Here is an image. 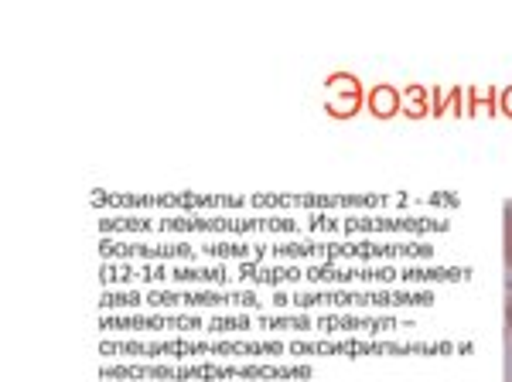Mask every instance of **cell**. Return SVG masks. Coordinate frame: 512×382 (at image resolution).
<instances>
[{
  "instance_id": "4dcf8cb0",
  "label": "cell",
  "mask_w": 512,
  "mask_h": 382,
  "mask_svg": "<svg viewBox=\"0 0 512 382\" xmlns=\"http://www.w3.org/2000/svg\"><path fill=\"white\" fill-rule=\"evenodd\" d=\"M506 328H509V335H512V294H509V301H506Z\"/></svg>"
},
{
  "instance_id": "ba28073f",
  "label": "cell",
  "mask_w": 512,
  "mask_h": 382,
  "mask_svg": "<svg viewBox=\"0 0 512 382\" xmlns=\"http://www.w3.org/2000/svg\"><path fill=\"white\" fill-rule=\"evenodd\" d=\"M390 202V195H250L256 209H379Z\"/></svg>"
},
{
  "instance_id": "44dd1931",
  "label": "cell",
  "mask_w": 512,
  "mask_h": 382,
  "mask_svg": "<svg viewBox=\"0 0 512 382\" xmlns=\"http://www.w3.org/2000/svg\"><path fill=\"white\" fill-rule=\"evenodd\" d=\"M403 113L410 116V120H424L427 113H431V89L424 86H410L403 89Z\"/></svg>"
},
{
  "instance_id": "ffe728a7",
  "label": "cell",
  "mask_w": 512,
  "mask_h": 382,
  "mask_svg": "<svg viewBox=\"0 0 512 382\" xmlns=\"http://www.w3.org/2000/svg\"><path fill=\"white\" fill-rule=\"evenodd\" d=\"M270 246H250V243H205L202 253L209 260H263Z\"/></svg>"
},
{
  "instance_id": "9c48e42d",
  "label": "cell",
  "mask_w": 512,
  "mask_h": 382,
  "mask_svg": "<svg viewBox=\"0 0 512 382\" xmlns=\"http://www.w3.org/2000/svg\"><path fill=\"white\" fill-rule=\"evenodd\" d=\"M198 249L188 243H113V239H99V256L106 263L117 260H195Z\"/></svg>"
},
{
  "instance_id": "5b68a950",
  "label": "cell",
  "mask_w": 512,
  "mask_h": 382,
  "mask_svg": "<svg viewBox=\"0 0 512 382\" xmlns=\"http://www.w3.org/2000/svg\"><path fill=\"white\" fill-rule=\"evenodd\" d=\"M154 232H219V236H243V232H297L291 215H256V219H229V215H168L154 219Z\"/></svg>"
},
{
  "instance_id": "52a82bcc",
  "label": "cell",
  "mask_w": 512,
  "mask_h": 382,
  "mask_svg": "<svg viewBox=\"0 0 512 382\" xmlns=\"http://www.w3.org/2000/svg\"><path fill=\"white\" fill-rule=\"evenodd\" d=\"M393 256H407V260H431L434 246L431 243H321V260L338 263V260H393Z\"/></svg>"
},
{
  "instance_id": "603a6c76",
  "label": "cell",
  "mask_w": 512,
  "mask_h": 382,
  "mask_svg": "<svg viewBox=\"0 0 512 382\" xmlns=\"http://www.w3.org/2000/svg\"><path fill=\"white\" fill-rule=\"evenodd\" d=\"M274 260H308V256H321V243H277L270 246Z\"/></svg>"
},
{
  "instance_id": "6da1fadb",
  "label": "cell",
  "mask_w": 512,
  "mask_h": 382,
  "mask_svg": "<svg viewBox=\"0 0 512 382\" xmlns=\"http://www.w3.org/2000/svg\"><path fill=\"white\" fill-rule=\"evenodd\" d=\"M311 365H216V362H198V365H103L99 379H154V382H284V379H311Z\"/></svg>"
},
{
  "instance_id": "30bf717a",
  "label": "cell",
  "mask_w": 512,
  "mask_h": 382,
  "mask_svg": "<svg viewBox=\"0 0 512 382\" xmlns=\"http://www.w3.org/2000/svg\"><path fill=\"white\" fill-rule=\"evenodd\" d=\"M205 328V321L198 314H106L99 318V331H198Z\"/></svg>"
},
{
  "instance_id": "ac0fdd59",
  "label": "cell",
  "mask_w": 512,
  "mask_h": 382,
  "mask_svg": "<svg viewBox=\"0 0 512 382\" xmlns=\"http://www.w3.org/2000/svg\"><path fill=\"white\" fill-rule=\"evenodd\" d=\"M366 106H369V113L376 116V120H393L396 113L403 110V96H400V89L396 86H373L366 93Z\"/></svg>"
},
{
  "instance_id": "f1b7e54d",
  "label": "cell",
  "mask_w": 512,
  "mask_h": 382,
  "mask_svg": "<svg viewBox=\"0 0 512 382\" xmlns=\"http://www.w3.org/2000/svg\"><path fill=\"white\" fill-rule=\"evenodd\" d=\"M311 232H335L342 229V219H332V215H315V219L308 222Z\"/></svg>"
},
{
  "instance_id": "9a60e30c",
  "label": "cell",
  "mask_w": 512,
  "mask_h": 382,
  "mask_svg": "<svg viewBox=\"0 0 512 382\" xmlns=\"http://www.w3.org/2000/svg\"><path fill=\"white\" fill-rule=\"evenodd\" d=\"M407 321L400 318H366V314H318L315 318V328L318 331H366V335H376V331H396L403 328Z\"/></svg>"
},
{
  "instance_id": "2e32d148",
  "label": "cell",
  "mask_w": 512,
  "mask_h": 382,
  "mask_svg": "<svg viewBox=\"0 0 512 382\" xmlns=\"http://www.w3.org/2000/svg\"><path fill=\"white\" fill-rule=\"evenodd\" d=\"M472 277V267H407L400 270L403 284H458Z\"/></svg>"
},
{
  "instance_id": "8992f818",
  "label": "cell",
  "mask_w": 512,
  "mask_h": 382,
  "mask_svg": "<svg viewBox=\"0 0 512 382\" xmlns=\"http://www.w3.org/2000/svg\"><path fill=\"white\" fill-rule=\"evenodd\" d=\"M93 205H113V209H243L250 198L243 195H117V191H96Z\"/></svg>"
},
{
  "instance_id": "cb8c5ba5",
  "label": "cell",
  "mask_w": 512,
  "mask_h": 382,
  "mask_svg": "<svg viewBox=\"0 0 512 382\" xmlns=\"http://www.w3.org/2000/svg\"><path fill=\"white\" fill-rule=\"evenodd\" d=\"M147 297L140 294V290H103V297H99V307L103 311H120V307H137V304H144Z\"/></svg>"
},
{
  "instance_id": "484cf974",
  "label": "cell",
  "mask_w": 512,
  "mask_h": 382,
  "mask_svg": "<svg viewBox=\"0 0 512 382\" xmlns=\"http://www.w3.org/2000/svg\"><path fill=\"white\" fill-rule=\"evenodd\" d=\"M502 260L512 270V202L502 205Z\"/></svg>"
},
{
  "instance_id": "8fae6325",
  "label": "cell",
  "mask_w": 512,
  "mask_h": 382,
  "mask_svg": "<svg viewBox=\"0 0 512 382\" xmlns=\"http://www.w3.org/2000/svg\"><path fill=\"white\" fill-rule=\"evenodd\" d=\"M345 232H355V236H366V232H414V236H424V232H448L451 222L444 219H390V215H349L342 219Z\"/></svg>"
},
{
  "instance_id": "83f0119b",
  "label": "cell",
  "mask_w": 512,
  "mask_h": 382,
  "mask_svg": "<svg viewBox=\"0 0 512 382\" xmlns=\"http://www.w3.org/2000/svg\"><path fill=\"white\" fill-rule=\"evenodd\" d=\"M458 103L461 106V89H451V93H431V113L434 116H444L448 113V106Z\"/></svg>"
},
{
  "instance_id": "d4e9b609",
  "label": "cell",
  "mask_w": 512,
  "mask_h": 382,
  "mask_svg": "<svg viewBox=\"0 0 512 382\" xmlns=\"http://www.w3.org/2000/svg\"><path fill=\"white\" fill-rule=\"evenodd\" d=\"M205 328H209V331H246V328H253V318H250V314H233V318H209V321H205Z\"/></svg>"
},
{
  "instance_id": "7c38bea8",
  "label": "cell",
  "mask_w": 512,
  "mask_h": 382,
  "mask_svg": "<svg viewBox=\"0 0 512 382\" xmlns=\"http://www.w3.org/2000/svg\"><path fill=\"white\" fill-rule=\"evenodd\" d=\"M144 304H192V307H219V304H246V307H263L260 297L253 290H236V294H222V290H151Z\"/></svg>"
},
{
  "instance_id": "4fadbf2b",
  "label": "cell",
  "mask_w": 512,
  "mask_h": 382,
  "mask_svg": "<svg viewBox=\"0 0 512 382\" xmlns=\"http://www.w3.org/2000/svg\"><path fill=\"white\" fill-rule=\"evenodd\" d=\"M366 106V93H362L359 79L349 76V72H332L325 79V110L335 120H349Z\"/></svg>"
},
{
  "instance_id": "7a4b0ae2",
  "label": "cell",
  "mask_w": 512,
  "mask_h": 382,
  "mask_svg": "<svg viewBox=\"0 0 512 382\" xmlns=\"http://www.w3.org/2000/svg\"><path fill=\"white\" fill-rule=\"evenodd\" d=\"M280 342H103L99 355H147V359H195V355H216V359H250V355H284Z\"/></svg>"
},
{
  "instance_id": "f546056e",
  "label": "cell",
  "mask_w": 512,
  "mask_h": 382,
  "mask_svg": "<svg viewBox=\"0 0 512 382\" xmlns=\"http://www.w3.org/2000/svg\"><path fill=\"white\" fill-rule=\"evenodd\" d=\"M499 113H502V116H509V120H512V86H506V89L499 93Z\"/></svg>"
},
{
  "instance_id": "d6986e66",
  "label": "cell",
  "mask_w": 512,
  "mask_h": 382,
  "mask_svg": "<svg viewBox=\"0 0 512 382\" xmlns=\"http://www.w3.org/2000/svg\"><path fill=\"white\" fill-rule=\"evenodd\" d=\"M171 284H229V270L222 267H168Z\"/></svg>"
},
{
  "instance_id": "277c9868",
  "label": "cell",
  "mask_w": 512,
  "mask_h": 382,
  "mask_svg": "<svg viewBox=\"0 0 512 382\" xmlns=\"http://www.w3.org/2000/svg\"><path fill=\"white\" fill-rule=\"evenodd\" d=\"M291 355H458V352H472V345H458V342H291L287 345Z\"/></svg>"
},
{
  "instance_id": "5bb4252c",
  "label": "cell",
  "mask_w": 512,
  "mask_h": 382,
  "mask_svg": "<svg viewBox=\"0 0 512 382\" xmlns=\"http://www.w3.org/2000/svg\"><path fill=\"white\" fill-rule=\"evenodd\" d=\"M304 280H311V284H355V280L393 284V280H400V270H393V267H335V263H318V267H304Z\"/></svg>"
},
{
  "instance_id": "3957f363",
  "label": "cell",
  "mask_w": 512,
  "mask_h": 382,
  "mask_svg": "<svg viewBox=\"0 0 512 382\" xmlns=\"http://www.w3.org/2000/svg\"><path fill=\"white\" fill-rule=\"evenodd\" d=\"M277 307H431L434 294L431 290H315V294H274Z\"/></svg>"
},
{
  "instance_id": "4316f807",
  "label": "cell",
  "mask_w": 512,
  "mask_h": 382,
  "mask_svg": "<svg viewBox=\"0 0 512 382\" xmlns=\"http://www.w3.org/2000/svg\"><path fill=\"white\" fill-rule=\"evenodd\" d=\"M495 93L489 86H475L472 89V103H468V113H492Z\"/></svg>"
},
{
  "instance_id": "e0dca14e",
  "label": "cell",
  "mask_w": 512,
  "mask_h": 382,
  "mask_svg": "<svg viewBox=\"0 0 512 382\" xmlns=\"http://www.w3.org/2000/svg\"><path fill=\"white\" fill-rule=\"evenodd\" d=\"M239 277L250 280V284L277 287V284H297V280H304V270L301 267H256V263H239Z\"/></svg>"
},
{
  "instance_id": "7402d4cb",
  "label": "cell",
  "mask_w": 512,
  "mask_h": 382,
  "mask_svg": "<svg viewBox=\"0 0 512 382\" xmlns=\"http://www.w3.org/2000/svg\"><path fill=\"white\" fill-rule=\"evenodd\" d=\"M256 325L263 331H308L315 328V318H308V314H291V318H256Z\"/></svg>"
}]
</instances>
